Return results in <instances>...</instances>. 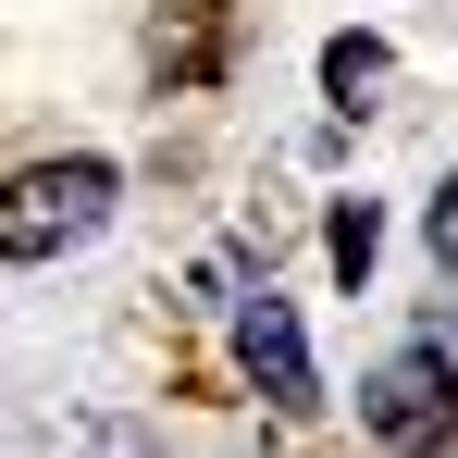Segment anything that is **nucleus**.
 I'll return each instance as SVG.
<instances>
[{
  "mask_svg": "<svg viewBox=\"0 0 458 458\" xmlns=\"http://www.w3.org/2000/svg\"><path fill=\"white\" fill-rule=\"evenodd\" d=\"M112 199H124V174H112L99 149H63V161L0 174V260H13V273H38V260L87 248V235L112 224Z\"/></svg>",
  "mask_w": 458,
  "mask_h": 458,
  "instance_id": "nucleus-1",
  "label": "nucleus"
},
{
  "mask_svg": "<svg viewBox=\"0 0 458 458\" xmlns=\"http://www.w3.org/2000/svg\"><path fill=\"white\" fill-rule=\"evenodd\" d=\"M224 75V0H174V50H161V87H211Z\"/></svg>",
  "mask_w": 458,
  "mask_h": 458,
  "instance_id": "nucleus-4",
  "label": "nucleus"
},
{
  "mask_svg": "<svg viewBox=\"0 0 458 458\" xmlns=\"http://www.w3.org/2000/svg\"><path fill=\"white\" fill-rule=\"evenodd\" d=\"M384 63H396V50H384L372 25H347V38H322V87H335V112H360V99L384 87Z\"/></svg>",
  "mask_w": 458,
  "mask_h": 458,
  "instance_id": "nucleus-5",
  "label": "nucleus"
},
{
  "mask_svg": "<svg viewBox=\"0 0 458 458\" xmlns=\"http://www.w3.org/2000/svg\"><path fill=\"white\" fill-rule=\"evenodd\" d=\"M421 235H434V260H446V273H458V174H446V186H434V211H421Z\"/></svg>",
  "mask_w": 458,
  "mask_h": 458,
  "instance_id": "nucleus-7",
  "label": "nucleus"
},
{
  "mask_svg": "<svg viewBox=\"0 0 458 458\" xmlns=\"http://www.w3.org/2000/svg\"><path fill=\"white\" fill-rule=\"evenodd\" d=\"M360 434L384 458H446L458 446V360L446 347H396L372 384H360Z\"/></svg>",
  "mask_w": 458,
  "mask_h": 458,
  "instance_id": "nucleus-2",
  "label": "nucleus"
},
{
  "mask_svg": "<svg viewBox=\"0 0 458 458\" xmlns=\"http://www.w3.org/2000/svg\"><path fill=\"white\" fill-rule=\"evenodd\" d=\"M235 360H248V384H260L285 421L322 409V384H310V335H298V310L273 298V285H248V298H235Z\"/></svg>",
  "mask_w": 458,
  "mask_h": 458,
  "instance_id": "nucleus-3",
  "label": "nucleus"
},
{
  "mask_svg": "<svg viewBox=\"0 0 458 458\" xmlns=\"http://www.w3.org/2000/svg\"><path fill=\"white\" fill-rule=\"evenodd\" d=\"M372 248H384V211H372V199H335V224H322L335 285H372Z\"/></svg>",
  "mask_w": 458,
  "mask_h": 458,
  "instance_id": "nucleus-6",
  "label": "nucleus"
}]
</instances>
